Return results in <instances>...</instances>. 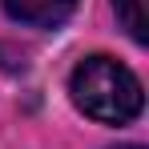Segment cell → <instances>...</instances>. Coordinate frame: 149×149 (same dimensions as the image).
<instances>
[{
  "mask_svg": "<svg viewBox=\"0 0 149 149\" xmlns=\"http://www.w3.org/2000/svg\"><path fill=\"white\" fill-rule=\"evenodd\" d=\"M117 149H141V145H117Z\"/></svg>",
  "mask_w": 149,
  "mask_h": 149,
  "instance_id": "obj_4",
  "label": "cell"
},
{
  "mask_svg": "<svg viewBox=\"0 0 149 149\" xmlns=\"http://www.w3.org/2000/svg\"><path fill=\"white\" fill-rule=\"evenodd\" d=\"M113 8H117L121 28L137 40V45H145L149 40V8H145V0H113Z\"/></svg>",
  "mask_w": 149,
  "mask_h": 149,
  "instance_id": "obj_3",
  "label": "cell"
},
{
  "mask_svg": "<svg viewBox=\"0 0 149 149\" xmlns=\"http://www.w3.org/2000/svg\"><path fill=\"white\" fill-rule=\"evenodd\" d=\"M77 0H4V12L32 28H56L73 16Z\"/></svg>",
  "mask_w": 149,
  "mask_h": 149,
  "instance_id": "obj_2",
  "label": "cell"
},
{
  "mask_svg": "<svg viewBox=\"0 0 149 149\" xmlns=\"http://www.w3.org/2000/svg\"><path fill=\"white\" fill-rule=\"evenodd\" d=\"M69 93L77 109L101 125H129L145 105L141 81L113 56H85L73 69Z\"/></svg>",
  "mask_w": 149,
  "mask_h": 149,
  "instance_id": "obj_1",
  "label": "cell"
}]
</instances>
